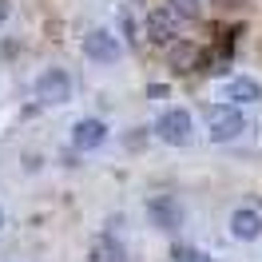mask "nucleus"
Listing matches in <instances>:
<instances>
[{
    "label": "nucleus",
    "mask_w": 262,
    "mask_h": 262,
    "mask_svg": "<svg viewBox=\"0 0 262 262\" xmlns=\"http://www.w3.org/2000/svg\"><path fill=\"white\" fill-rule=\"evenodd\" d=\"M243 131H246V119H243V112H234L230 103L207 107V135H211V143H230V139H238Z\"/></svg>",
    "instance_id": "obj_1"
},
{
    "label": "nucleus",
    "mask_w": 262,
    "mask_h": 262,
    "mask_svg": "<svg viewBox=\"0 0 262 262\" xmlns=\"http://www.w3.org/2000/svg\"><path fill=\"white\" fill-rule=\"evenodd\" d=\"M155 135L163 143H171V147H187L191 135H195V119H191L187 107H171V112H163L155 119Z\"/></svg>",
    "instance_id": "obj_2"
},
{
    "label": "nucleus",
    "mask_w": 262,
    "mask_h": 262,
    "mask_svg": "<svg viewBox=\"0 0 262 262\" xmlns=\"http://www.w3.org/2000/svg\"><path fill=\"white\" fill-rule=\"evenodd\" d=\"M36 99L48 103V107H60V103L72 99V80H68L64 68H48V72H40V80H36Z\"/></svg>",
    "instance_id": "obj_3"
},
{
    "label": "nucleus",
    "mask_w": 262,
    "mask_h": 262,
    "mask_svg": "<svg viewBox=\"0 0 262 262\" xmlns=\"http://www.w3.org/2000/svg\"><path fill=\"white\" fill-rule=\"evenodd\" d=\"M147 219L155 223L159 230H167V234H175V230H183V207H179V199H171V195H155L147 203Z\"/></svg>",
    "instance_id": "obj_4"
},
{
    "label": "nucleus",
    "mask_w": 262,
    "mask_h": 262,
    "mask_svg": "<svg viewBox=\"0 0 262 262\" xmlns=\"http://www.w3.org/2000/svg\"><path fill=\"white\" fill-rule=\"evenodd\" d=\"M119 52H123V44L107 28H92V32L83 36V56L96 60V64H112V60H119Z\"/></svg>",
    "instance_id": "obj_5"
},
{
    "label": "nucleus",
    "mask_w": 262,
    "mask_h": 262,
    "mask_svg": "<svg viewBox=\"0 0 262 262\" xmlns=\"http://www.w3.org/2000/svg\"><path fill=\"white\" fill-rule=\"evenodd\" d=\"M175 32H179V16H175L171 8H155V12H147V20H143V36H147V40L167 44V40H175Z\"/></svg>",
    "instance_id": "obj_6"
},
{
    "label": "nucleus",
    "mask_w": 262,
    "mask_h": 262,
    "mask_svg": "<svg viewBox=\"0 0 262 262\" xmlns=\"http://www.w3.org/2000/svg\"><path fill=\"white\" fill-rule=\"evenodd\" d=\"M103 139H107V123L103 119H80L72 127V147L76 151H96Z\"/></svg>",
    "instance_id": "obj_7"
},
{
    "label": "nucleus",
    "mask_w": 262,
    "mask_h": 262,
    "mask_svg": "<svg viewBox=\"0 0 262 262\" xmlns=\"http://www.w3.org/2000/svg\"><path fill=\"white\" fill-rule=\"evenodd\" d=\"M230 234H234L238 243H254L262 234V214L250 211V207H238V211L230 214Z\"/></svg>",
    "instance_id": "obj_8"
},
{
    "label": "nucleus",
    "mask_w": 262,
    "mask_h": 262,
    "mask_svg": "<svg viewBox=\"0 0 262 262\" xmlns=\"http://www.w3.org/2000/svg\"><path fill=\"white\" fill-rule=\"evenodd\" d=\"M167 60H171L175 72H199V68H203V48L191 44V40H179V44H171Z\"/></svg>",
    "instance_id": "obj_9"
},
{
    "label": "nucleus",
    "mask_w": 262,
    "mask_h": 262,
    "mask_svg": "<svg viewBox=\"0 0 262 262\" xmlns=\"http://www.w3.org/2000/svg\"><path fill=\"white\" fill-rule=\"evenodd\" d=\"M227 99L230 103H258L262 88H258V80H250V76H234V80L227 83Z\"/></svg>",
    "instance_id": "obj_10"
},
{
    "label": "nucleus",
    "mask_w": 262,
    "mask_h": 262,
    "mask_svg": "<svg viewBox=\"0 0 262 262\" xmlns=\"http://www.w3.org/2000/svg\"><path fill=\"white\" fill-rule=\"evenodd\" d=\"M92 254H96V262H123V246L115 243V238H99Z\"/></svg>",
    "instance_id": "obj_11"
},
{
    "label": "nucleus",
    "mask_w": 262,
    "mask_h": 262,
    "mask_svg": "<svg viewBox=\"0 0 262 262\" xmlns=\"http://www.w3.org/2000/svg\"><path fill=\"white\" fill-rule=\"evenodd\" d=\"M167 8L179 20H195L199 16V0H167Z\"/></svg>",
    "instance_id": "obj_12"
},
{
    "label": "nucleus",
    "mask_w": 262,
    "mask_h": 262,
    "mask_svg": "<svg viewBox=\"0 0 262 262\" xmlns=\"http://www.w3.org/2000/svg\"><path fill=\"white\" fill-rule=\"evenodd\" d=\"M191 254H195L191 246H175V250H171V258H175V262H191Z\"/></svg>",
    "instance_id": "obj_13"
},
{
    "label": "nucleus",
    "mask_w": 262,
    "mask_h": 262,
    "mask_svg": "<svg viewBox=\"0 0 262 262\" xmlns=\"http://www.w3.org/2000/svg\"><path fill=\"white\" fill-rule=\"evenodd\" d=\"M191 262H219V258H211V254H199V250H195V254H191Z\"/></svg>",
    "instance_id": "obj_14"
},
{
    "label": "nucleus",
    "mask_w": 262,
    "mask_h": 262,
    "mask_svg": "<svg viewBox=\"0 0 262 262\" xmlns=\"http://www.w3.org/2000/svg\"><path fill=\"white\" fill-rule=\"evenodd\" d=\"M8 20V0H0V24Z\"/></svg>",
    "instance_id": "obj_15"
},
{
    "label": "nucleus",
    "mask_w": 262,
    "mask_h": 262,
    "mask_svg": "<svg viewBox=\"0 0 262 262\" xmlns=\"http://www.w3.org/2000/svg\"><path fill=\"white\" fill-rule=\"evenodd\" d=\"M0 227H4V211H0Z\"/></svg>",
    "instance_id": "obj_16"
}]
</instances>
